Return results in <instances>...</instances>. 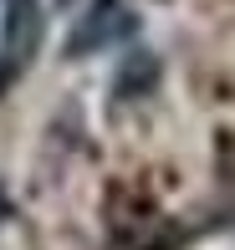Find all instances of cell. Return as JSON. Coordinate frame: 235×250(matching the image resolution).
<instances>
[{
    "mask_svg": "<svg viewBox=\"0 0 235 250\" xmlns=\"http://www.w3.org/2000/svg\"><path fill=\"white\" fill-rule=\"evenodd\" d=\"M153 87H159V56H153V51H133L128 62H123L113 92L118 97H149Z\"/></svg>",
    "mask_w": 235,
    "mask_h": 250,
    "instance_id": "obj_3",
    "label": "cell"
},
{
    "mask_svg": "<svg viewBox=\"0 0 235 250\" xmlns=\"http://www.w3.org/2000/svg\"><path fill=\"white\" fill-rule=\"evenodd\" d=\"M46 41V5L41 0H0V97L31 72Z\"/></svg>",
    "mask_w": 235,
    "mask_h": 250,
    "instance_id": "obj_1",
    "label": "cell"
},
{
    "mask_svg": "<svg viewBox=\"0 0 235 250\" xmlns=\"http://www.w3.org/2000/svg\"><path fill=\"white\" fill-rule=\"evenodd\" d=\"M5 214H10V194L0 189V220H5Z\"/></svg>",
    "mask_w": 235,
    "mask_h": 250,
    "instance_id": "obj_4",
    "label": "cell"
},
{
    "mask_svg": "<svg viewBox=\"0 0 235 250\" xmlns=\"http://www.w3.org/2000/svg\"><path fill=\"white\" fill-rule=\"evenodd\" d=\"M138 36V16H133L128 0H87V10L77 16V26L66 31V56H97L107 46H123V41Z\"/></svg>",
    "mask_w": 235,
    "mask_h": 250,
    "instance_id": "obj_2",
    "label": "cell"
}]
</instances>
